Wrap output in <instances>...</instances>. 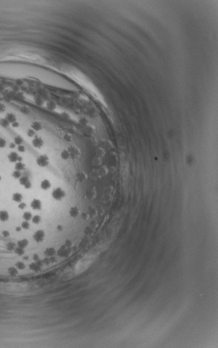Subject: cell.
<instances>
[{"instance_id":"obj_1","label":"cell","mask_w":218,"mask_h":348,"mask_svg":"<svg viewBox=\"0 0 218 348\" xmlns=\"http://www.w3.org/2000/svg\"><path fill=\"white\" fill-rule=\"evenodd\" d=\"M80 214V211L78 207H72L69 210V215L72 218H76Z\"/></svg>"}]
</instances>
